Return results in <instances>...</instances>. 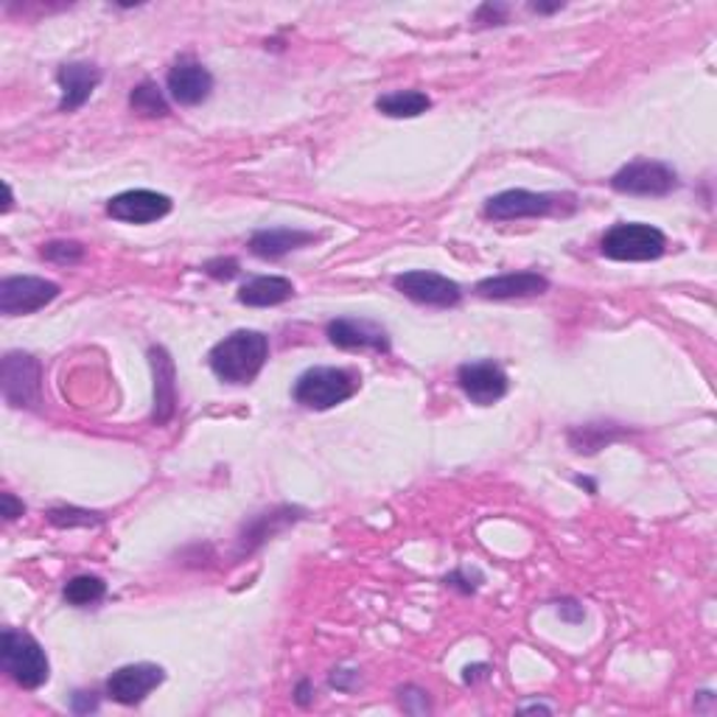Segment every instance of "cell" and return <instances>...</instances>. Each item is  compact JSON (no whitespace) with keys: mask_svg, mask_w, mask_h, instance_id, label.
<instances>
[{"mask_svg":"<svg viewBox=\"0 0 717 717\" xmlns=\"http://www.w3.org/2000/svg\"><path fill=\"white\" fill-rule=\"evenodd\" d=\"M57 82L59 90H62L59 113H77L79 107L87 104V98L93 96V90L102 84V71L90 62H68L59 68Z\"/></svg>","mask_w":717,"mask_h":717,"instance_id":"9a60e30c","label":"cell"},{"mask_svg":"<svg viewBox=\"0 0 717 717\" xmlns=\"http://www.w3.org/2000/svg\"><path fill=\"white\" fill-rule=\"evenodd\" d=\"M600 250L611 261H656L665 256L667 236L654 224L620 222L602 236Z\"/></svg>","mask_w":717,"mask_h":717,"instance_id":"277c9868","label":"cell"},{"mask_svg":"<svg viewBox=\"0 0 717 717\" xmlns=\"http://www.w3.org/2000/svg\"><path fill=\"white\" fill-rule=\"evenodd\" d=\"M611 188L627 197H667L679 188V174L661 161H634L611 177Z\"/></svg>","mask_w":717,"mask_h":717,"instance_id":"8992f818","label":"cell"},{"mask_svg":"<svg viewBox=\"0 0 717 717\" xmlns=\"http://www.w3.org/2000/svg\"><path fill=\"white\" fill-rule=\"evenodd\" d=\"M622 435H625V430L616 423H586V426L569 430V446L577 455H597L600 448L611 446Z\"/></svg>","mask_w":717,"mask_h":717,"instance_id":"44dd1931","label":"cell"},{"mask_svg":"<svg viewBox=\"0 0 717 717\" xmlns=\"http://www.w3.org/2000/svg\"><path fill=\"white\" fill-rule=\"evenodd\" d=\"M0 667L23 690H39L51 675V665L43 645L26 631L7 627L0 639Z\"/></svg>","mask_w":717,"mask_h":717,"instance_id":"7a4b0ae2","label":"cell"},{"mask_svg":"<svg viewBox=\"0 0 717 717\" xmlns=\"http://www.w3.org/2000/svg\"><path fill=\"white\" fill-rule=\"evenodd\" d=\"M39 256H43L45 261L59 263V267H71V263H79L84 258V244L68 242V238H59V242L43 244Z\"/></svg>","mask_w":717,"mask_h":717,"instance_id":"484cf974","label":"cell"},{"mask_svg":"<svg viewBox=\"0 0 717 717\" xmlns=\"http://www.w3.org/2000/svg\"><path fill=\"white\" fill-rule=\"evenodd\" d=\"M107 213L113 219H118V222L149 224L172 213V199H168L166 193L134 188V191H124L109 199Z\"/></svg>","mask_w":717,"mask_h":717,"instance_id":"7c38bea8","label":"cell"},{"mask_svg":"<svg viewBox=\"0 0 717 717\" xmlns=\"http://www.w3.org/2000/svg\"><path fill=\"white\" fill-rule=\"evenodd\" d=\"M358 381L342 367H312L295 385V401L308 410H331L356 392Z\"/></svg>","mask_w":717,"mask_h":717,"instance_id":"5b68a950","label":"cell"},{"mask_svg":"<svg viewBox=\"0 0 717 717\" xmlns=\"http://www.w3.org/2000/svg\"><path fill=\"white\" fill-rule=\"evenodd\" d=\"M163 679H166V670L157 665H149V661L127 665L107 679V695L116 701V704L134 706L141 704L149 692L157 690V686L163 684Z\"/></svg>","mask_w":717,"mask_h":717,"instance_id":"8fae6325","label":"cell"},{"mask_svg":"<svg viewBox=\"0 0 717 717\" xmlns=\"http://www.w3.org/2000/svg\"><path fill=\"white\" fill-rule=\"evenodd\" d=\"M149 362H152L154 371V415L152 421L157 426L168 423L174 418V410H177V373H174V362L168 356L166 348L154 345L149 351Z\"/></svg>","mask_w":717,"mask_h":717,"instance_id":"e0dca14e","label":"cell"},{"mask_svg":"<svg viewBox=\"0 0 717 717\" xmlns=\"http://www.w3.org/2000/svg\"><path fill=\"white\" fill-rule=\"evenodd\" d=\"M557 614H561V620L572 622V625H577V622L586 620V609H583V606L577 600L557 602Z\"/></svg>","mask_w":717,"mask_h":717,"instance_id":"f546056e","label":"cell"},{"mask_svg":"<svg viewBox=\"0 0 717 717\" xmlns=\"http://www.w3.org/2000/svg\"><path fill=\"white\" fill-rule=\"evenodd\" d=\"M392 286H396L403 297H410V301L432 308H451L457 306L462 297L460 286H457L451 278L437 275V272H430V269H412V272L396 275Z\"/></svg>","mask_w":717,"mask_h":717,"instance_id":"9c48e42d","label":"cell"},{"mask_svg":"<svg viewBox=\"0 0 717 717\" xmlns=\"http://www.w3.org/2000/svg\"><path fill=\"white\" fill-rule=\"evenodd\" d=\"M295 295V283L281 275H261L244 283L238 289V303L252 308H267V306H281L289 297Z\"/></svg>","mask_w":717,"mask_h":717,"instance_id":"ffe728a7","label":"cell"},{"mask_svg":"<svg viewBox=\"0 0 717 717\" xmlns=\"http://www.w3.org/2000/svg\"><path fill=\"white\" fill-rule=\"evenodd\" d=\"M129 107L143 118H166L168 113H172L166 96H163V90L154 82L138 84V87L129 93Z\"/></svg>","mask_w":717,"mask_h":717,"instance_id":"cb8c5ba5","label":"cell"},{"mask_svg":"<svg viewBox=\"0 0 717 717\" xmlns=\"http://www.w3.org/2000/svg\"><path fill=\"white\" fill-rule=\"evenodd\" d=\"M107 595V583L96 575H79L73 580L64 583V600L77 606V609H90Z\"/></svg>","mask_w":717,"mask_h":717,"instance_id":"603a6c76","label":"cell"},{"mask_svg":"<svg viewBox=\"0 0 717 717\" xmlns=\"http://www.w3.org/2000/svg\"><path fill=\"white\" fill-rule=\"evenodd\" d=\"M202 269H205V275L216 278V281H231L238 275V261L236 258H213Z\"/></svg>","mask_w":717,"mask_h":717,"instance_id":"83f0119b","label":"cell"},{"mask_svg":"<svg viewBox=\"0 0 717 717\" xmlns=\"http://www.w3.org/2000/svg\"><path fill=\"white\" fill-rule=\"evenodd\" d=\"M166 87L168 96L177 104H183V107H197V104H202L211 96L213 77L202 62L183 57L179 62L172 64V71H168L166 77Z\"/></svg>","mask_w":717,"mask_h":717,"instance_id":"4fadbf2b","label":"cell"},{"mask_svg":"<svg viewBox=\"0 0 717 717\" xmlns=\"http://www.w3.org/2000/svg\"><path fill=\"white\" fill-rule=\"evenodd\" d=\"M269 358V340L261 331H233L208 356L211 371L227 385H250Z\"/></svg>","mask_w":717,"mask_h":717,"instance_id":"6da1fadb","label":"cell"},{"mask_svg":"<svg viewBox=\"0 0 717 717\" xmlns=\"http://www.w3.org/2000/svg\"><path fill=\"white\" fill-rule=\"evenodd\" d=\"M48 521L54 527H62V530H71V527H96L102 525L104 516L93 510H82V507H54L48 510Z\"/></svg>","mask_w":717,"mask_h":717,"instance_id":"d4e9b609","label":"cell"},{"mask_svg":"<svg viewBox=\"0 0 717 717\" xmlns=\"http://www.w3.org/2000/svg\"><path fill=\"white\" fill-rule=\"evenodd\" d=\"M301 513L303 510H297V507H275V510L252 516V519L244 525L242 536H238V557L250 555V552H256L267 538L281 532L283 527L295 525V521L301 519Z\"/></svg>","mask_w":717,"mask_h":717,"instance_id":"ac0fdd59","label":"cell"},{"mask_svg":"<svg viewBox=\"0 0 717 717\" xmlns=\"http://www.w3.org/2000/svg\"><path fill=\"white\" fill-rule=\"evenodd\" d=\"M0 505H3V519L7 521H14L26 513V505L14 499V493H0Z\"/></svg>","mask_w":717,"mask_h":717,"instance_id":"1f68e13d","label":"cell"},{"mask_svg":"<svg viewBox=\"0 0 717 717\" xmlns=\"http://www.w3.org/2000/svg\"><path fill=\"white\" fill-rule=\"evenodd\" d=\"M326 333L333 345L345 348V351H376V353L390 351V337H387V331L371 320L340 317V320L328 322Z\"/></svg>","mask_w":717,"mask_h":717,"instance_id":"5bb4252c","label":"cell"},{"mask_svg":"<svg viewBox=\"0 0 717 717\" xmlns=\"http://www.w3.org/2000/svg\"><path fill=\"white\" fill-rule=\"evenodd\" d=\"M521 709H532V712H550V706H544V704H527V706H521Z\"/></svg>","mask_w":717,"mask_h":717,"instance_id":"74e56055","label":"cell"},{"mask_svg":"<svg viewBox=\"0 0 717 717\" xmlns=\"http://www.w3.org/2000/svg\"><path fill=\"white\" fill-rule=\"evenodd\" d=\"M507 14H510V7H505V3H482L474 12V23L480 28L505 26Z\"/></svg>","mask_w":717,"mask_h":717,"instance_id":"4316f807","label":"cell"},{"mask_svg":"<svg viewBox=\"0 0 717 717\" xmlns=\"http://www.w3.org/2000/svg\"><path fill=\"white\" fill-rule=\"evenodd\" d=\"M295 695H297V704L301 706H308L312 704V681H301V684H297V690H295Z\"/></svg>","mask_w":717,"mask_h":717,"instance_id":"e575fe53","label":"cell"},{"mask_svg":"<svg viewBox=\"0 0 717 717\" xmlns=\"http://www.w3.org/2000/svg\"><path fill=\"white\" fill-rule=\"evenodd\" d=\"M356 681H358V672H353V670H333L331 672V686H337V690H351Z\"/></svg>","mask_w":717,"mask_h":717,"instance_id":"d6a6232c","label":"cell"},{"mask_svg":"<svg viewBox=\"0 0 717 717\" xmlns=\"http://www.w3.org/2000/svg\"><path fill=\"white\" fill-rule=\"evenodd\" d=\"M443 583H446V586H451V589H460L462 595H471V591H477V586L482 583V575H480V572H474V575L468 577L466 569H457V572H451V575H448Z\"/></svg>","mask_w":717,"mask_h":717,"instance_id":"f1b7e54d","label":"cell"},{"mask_svg":"<svg viewBox=\"0 0 717 717\" xmlns=\"http://www.w3.org/2000/svg\"><path fill=\"white\" fill-rule=\"evenodd\" d=\"M432 107V98L421 90H396L376 102V109L387 118H418Z\"/></svg>","mask_w":717,"mask_h":717,"instance_id":"7402d4cb","label":"cell"},{"mask_svg":"<svg viewBox=\"0 0 717 717\" xmlns=\"http://www.w3.org/2000/svg\"><path fill=\"white\" fill-rule=\"evenodd\" d=\"M530 9L538 14H552L557 12V9H564V3H552V7H544V3H530Z\"/></svg>","mask_w":717,"mask_h":717,"instance_id":"d590c367","label":"cell"},{"mask_svg":"<svg viewBox=\"0 0 717 717\" xmlns=\"http://www.w3.org/2000/svg\"><path fill=\"white\" fill-rule=\"evenodd\" d=\"M71 709L77 712V715H90V712H96L98 709L96 692H77L71 701Z\"/></svg>","mask_w":717,"mask_h":717,"instance_id":"4dcf8cb0","label":"cell"},{"mask_svg":"<svg viewBox=\"0 0 717 717\" xmlns=\"http://www.w3.org/2000/svg\"><path fill=\"white\" fill-rule=\"evenodd\" d=\"M59 297V283L34 275H14L0 281V314L20 317L45 308Z\"/></svg>","mask_w":717,"mask_h":717,"instance_id":"ba28073f","label":"cell"},{"mask_svg":"<svg viewBox=\"0 0 717 717\" xmlns=\"http://www.w3.org/2000/svg\"><path fill=\"white\" fill-rule=\"evenodd\" d=\"M0 387L9 407H37L43 365L32 353H7L0 362Z\"/></svg>","mask_w":717,"mask_h":717,"instance_id":"52a82bcc","label":"cell"},{"mask_svg":"<svg viewBox=\"0 0 717 717\" xmlns=\"http://www.w3.org/2000/svg\"><path fill=\"white\" fill-rule=\"evenodd\" d=\"M575 211L572 193H536L525 188H510L485 202V216L496 222H513V219H538L552 213Z\"/></svg>","mask_w":717,"mask_h":717,"instance_id":"3957f363","label":"cell"},{"mask_svg":"<svg viewBox=\"0 0 717 717\" xmlns=\"http://www.w3.org/2000/svg\"><path fill=\"white\" fill-rule=\"evenodd\" d=\"M550 281L538 272H507V275L485 278L477 283V295L485 301H521V297L544 295Z\"/></svg>","mask_w":717,"mask_h":717,"instance_id":"2e32d148","label":"cell"},{"mask_svg":"<svg viewBox=\"0 0 717 717\" xmlns=\"http://www.w3.org/2000/svg\"><path fill=\"white\" fill-rule=\"evenodd\" d=\"M487 672H491V667L487 665H471L466 667V672H462V681H466V684H477V681L487 679Z\"/></svg>","mask_w":717,"mask_h":717,"instance_id":"836d02e7","label":"cell"},{"mask_svg":"<svg viewBox=\"0 0 717 717\" xmlns=\"http://www.w3.org/2000/svg\"><path fill=\"white\" fill-rule=\"evenodd\" d=\"M12 205H14V202H12V188H9V183H7V202H3V213L12 211Z\"/></svg>","mask_w":717,"mask_h":717,"instance_id":"8d00e7d4","label":"cell"},{"mask_svg":"<svg viewBox=\"0 0 717 717\" xmlns=\"http://www.w3.org/2000/svg\"><path fill=\"white\" fill-rule=\"evenodd\" d=\"M457 385L462 387L477 407H491L507 396V373L493 358H480V362H466L457 371Z\"/></svg>","mask_w":717,"mask_h":717,"instance_id":"30bf717a","label":"cell"},{"mask_svg":"<svg viewBox=\"0 0 717 717\" xmlns=\"http://www.w3.org/2000/svg\"><path fill=\"white\" fill-rule=\"evenodd\" d=\"M314 238H317L314 233L297 231V227H263V231L252 233L250 252L258 258H267V261H275L286 252H295L312 244Z\"/></svg>","mask_w":717,"mask_h":717,"instance_id":"d6986e66","label":"cell"}]
</instances>
